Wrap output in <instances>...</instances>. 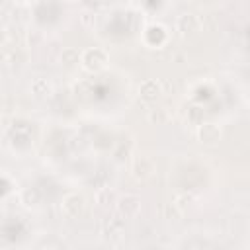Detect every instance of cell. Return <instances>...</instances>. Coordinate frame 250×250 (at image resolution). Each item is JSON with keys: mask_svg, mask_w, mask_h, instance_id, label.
I'll list each match as a JSON object with an SVG mask.
<instances>
[{"mask_svg": "<svg viewBox=\"0 0 250 250\" xmlns=\"http://www.w3.org/2000/svg\"><path fill=\"white\" fill-rule=\"evenodd\" d=\"M117 209L121 211V215H125V217H133V215L139 213V209H141V201H139V197H135V195H125V197L119 199Z\"/></svg>", "mask_w": 250, "mask_h": 250, "instance_id": "obj_1", "label": "cell"}, {"mask_svg": "<svg viewBox=\"0 0 250 250\" xmlns=\"http://www.w3.org/2000/svg\"><path fill=\"white\" fill-rule=\"evenodd\" d=\"M62 209H64V213H66V215H70V217H76V215H78V213L84 209V199H82L78 193H72V195L64 197Z\"/></svg>", "mask_w": 250, "mask_h": 250, "instance_id": "obj_2", "label": "cell"}, {"mask_svg": "<svg viewBox=\"0 0 250 250\" xmlns=\"http://www.w3.org/2000/svg\"><path fill=\"white\" fill-rule=\"evenodd\" d=\"M219 137H221V129H219L217 125H213V123H203V125L199 127V139H201L203 143H215V141H219Z\"/></svg>", "mask_w": 250, "mask_h": 250, "instance_id": "obj_3", "label": "cell"}, {"mask_svg": "<svg viewBox=\"0 0 250 250\" xmlns=\"http://www.w3.org/2000/svg\"><path fill=\"white\" fill-rule=\"evenodd\" d=\"M178 27H180L182 33L197 31V27H199V20H197L193 14H184V16H180V20H178Z\"/></svg>", "mask_w": 250, "mask_h": 250, "instance_id": "obj_4", "label": "cell"}, {"mask_svg": "<svg viewBox=\"0 0 250 250\" xmlns=\"http://www.w3.org/2000/svg\"><path fill=\"white\" fill-rule=\"evenodd\" d=\"M141 96H143L145 100H152V98H156V96H158L156 82H145V84L141 86Z\"/></svg>", "mask_w": 250, "mask_h": 250, "instance_id": "obj_5", "label": "cell"}]
</instances>
